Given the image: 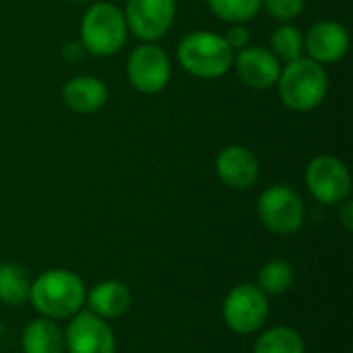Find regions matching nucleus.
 <instances>
[{
    "instance_id": "1",
    "label": "nucleus",
    "mask_w": 353,
    "mask_h": 353,
    "mask_svg": "<svg viewBox=\"0 0 353 353\" xmlns=\"http://www.w3.org/2000/svg\"><path fill=\"white\" fill-rule=\"evenodd\" d=\"M275 87L285 108L310 112L325 101L329 93V74L323 64L302 56L281 66Z\"/></svg>"
},
{
    "instance_id": "2",
    "label": "nucleus",
    "mask_w": 353,
    "mask_h": 353,
    "mask_svg": "<svg viewBox=\"0 0 353 353\" xmlns=\"http://www.w3.org/2000/svg\"><path fill=\"white\" fill-rule=\"evenodd\" d=\"M87 292L83 281L64 269L41 273L29 288V300L37 312L48 319H68L85 304Z\"/></svg>"
},
{
    "instance_id": "3",
    "label": "nucleus",
    "mask_w": 353,
    "mask_h": 353,
    "mask_svg": "<svg viewBox=\"0 0 353 353\" xmlns=\"http://www.w3.org/2000/svg\"><path fill=\"white\" fill-rule=\"evenodd\" d=\"M178 64L196 79H219L232 70L234 50L223 35L213 31H192L176 48Z\"/></svg>"
},
{
    "instance_id": "4",
    "label": "nucleus",
    "mask_w": 353,
    "mask_h": 353,
    "mask_svg": "<svg viewBox=\"0 0 353 353\" xmlns=\"http://www.w3.org/2000/svg\"><path fill=\"white\" fill-rule=\"evenodd\" d=\"M130 31L126 25L124 10L114 2H93L81 21V46L91 56H114L118 54Z\"/></svg>"
},
{
    "instance_id": "5",
    "label": "nucleus",
    "mask_w": 353,
    "mask_h": 353,
    "mask_svg": "<svg viewBox=\"0 0 353 353\" xmlns=\"http://www.w3.org/2000/svg\"><path fill=\"white\" fill-rule=\"evenodd\" d=\"M259 215L267 230L273 234H294L302 228L306 217V207L302 196L283 184L267 188L259 196Z\"/></svg>"
},
{
    "instance_id": "6",
    "label": "nucleus",
    "mask_w": 353,
    "mask_h": 353,
    "mask_svg": "<svg viewBox=\"0 0 353 353\" xmlns=\"http://www.w3.org/2000/svg\"><path fill=\"white\" fill-rule=\"evenodd\" d=\"M126 77L137 91L145 95L159 93L170 85L172 60L165 50L145 41L130 52L126 60Z\"/></svg>"
},
{
    "instance_id": "7",
    "label": "nucleus",
    "mask_w": 353,
    "mask_h": 353,
    "mask_svg": "<svg viewBox=\"0 0 353 353\" xmlns=\"http://www.w3.org/2000/svg\"><path fill=\"white\" fill-rule=\"evenodd\" d=\"M306 186L321 205H339L350 199L352 176L335 155H316L306 165Z\"/></svg>"
},
{
    "instance_id": "8",
    "label": "nucleus",
    "mask_w": 353,
    "mask_h": 353,
    "mask_svg": "<svg viewBox=\"0 0 353 353\" xmlns=\"http://www.w3.org/2000/svg\"><path fill=\"white\" fill-rule=\"evenodd\" d=\"M269 316V300L259 288L250 283L236 285L223 302V319L236 333L259 331Z\"/></svg>"
},
{
    "instance_id": "9",
    "label": "nucleus",
    "mask_w": 353,
    "mask_h": 353,
    "mask_svg": "<svg viewBox=\"0 0 353 353\" xmlns=\"http://www.w3.org/2000/svg\"><path fill=\"white\" fill-rule=\"evenodd\" d=\"M124 17L134 37L155 43L174 25L176 0H126Z\"/></svg>"
},
{
    "instance_id": "10",
    "label": "nucleus",
    "mask_w": 353,
    "mask_h": 353,
    "mask_svg": "<svg viewBox=\"0 0 353 353\" xmlns=\"http://www.w3.org/2000/svg\"><path fill=\"white\" fill-rule=\"evenodd\" d=\"M64 345L70 353H114V333L103 319L93 312H77L66 329Z\"/></svg>"
},
{
    "instance_id": "11",
    "label": "nucleus",
    "mask_w": 353,
    "mask_h": 353,
    "mask_svg": "<svg viewBox=\"0 0 353 353\" xmlns=\"http://www.w3.org/2000/svg\"><path fill=\"white\" fill-rule=\"evenodd\" d=\"M240 81L250 89H271L277 85L281 62L269 48L263 46H246L244 50L234 54V64Z\"/></svg>"
},
{
    "instance_id": "12",
    "label": "nucleus",
    "mask_w": 353,
    "mask_h": 353,
    "mask_svg": "<svg viewBox=\"0 0 353 353\" xmlns=\"http://www.w3.org/2000/svg\"><path fill=\"white\" fill-rule=\"evenodd\" d=\"M304 50L319 64H335L350 52V31L337 21H319L304 35Z\"/></svg>"
},
{
    "instance_id": "13",
    "label": "nucleus",
    "mask_w": 353,
    "mask_h": 353,
    "mask_svg": "<svg viewBox=\"0 0 353 353\" xmlns=\"http://www.w3.org/2000/svg\"><path fill=\"white\" fill-rule=\"evenodd\" d=\"M259 159L256 155L242 147V145H230L221 149L215 157V174L228 188L234 190H246L259 180Z\"/></svg>"
},
{
    "instance_id": "14",
    "label": "nucleus",
    "mask_w": 353,
    "mask_h": 353,
    "mask_svg": "<svg viewBox=\"0 0 353 353\" xmlns=\"http://www.w3.org/2000/svg\"><path fill=\"white\" fill-rule=\"evenodd\" d=\"M110 91L108 85L93 74H77L68 79L62 87L64 105L81 116L95 114L108 103Z\"/></svg>"
},
{
    "instance_id": "15",
    "label": "nucleus",
    "mask_w": 353,
    "mask_h": 353,
    "mask_svg": "<svg viewBox=\"0 0 353 353\" xmlns=\"http://www.w3.org/2000/svg\"><path fill=\"white\" fill-rule=\"evenodd\" d=\"M85 300L89 302V312L97 314L99 319H116L128 310L130 292L120 281H103L95 285Z\"/></svg>"
},
{
    "instance_id": "16",
    "label": "nucleus",
    "mask_w": 353,
    "mask_h": 353,
    "mask_svg": "<svg viewBox=\"0 0 353 353\" xmlns=\"http://www.w3.org/2000/svg\"><path fill=\"white\" fill-rule=\"evenodd\" d=\"M62 350H64V337L52 319H37L27 325L23 333V352L62 353Z\"/></svg>"
},
{
    "instance_id": "17",
    "label": "nucleus",
    "mask_w": 353,
    "mask_h": 353,
    "mask_svg": "<svg viewBox=\"0 0 353 353\" xmlns=\"http://www.w3.org/2000/svg\"><path fill=\"white\" fill-rule=\"evenodd\" d=\"M269 50L275 54L279 62L288 64L304 56V33L292 23H281L279 27H275L269 37Z\"/></svg>"
},
{
    "instance_id": "18",
    "label": "nucleus",
    "mask_w": 353,
    "mask_h": 353,
    "mask_svg": "<svg viewBox=\"0 0 353 353\" xmlns=\"http://www.w3.org/2000/svg\"><path fill=\"white\" fill-rule=\"evenodd\" d=\"M294 283V267L283 259L269 261L259 271V290L267 296H281Z\"/></svg>"
},
{
    "instance_id": "19",
    "label": "nucleus",
    "mask_w": 353,
    "mask_h": 353,
    "mask_svg": "<svg viewBox=\"0 0 353 353\" xmlns=\"http://www.w3.org/2000/svg\"><path fill=\"white\" fill-rule=\"evenodd\" d=\"M29 279L25 271L12 263L0 265V302L19 306L29 298Z\"/></svg>"
},
{
    "instance_id": "20",
    "label": "nucleus",
    "mask_w": 353,
    "mask_h": 353,
    "mask_svg": "<svg viewBox=\"0 0 353 353\" xmlns=\"http://www.w3.org/2000/svg\"><path fill=\"white\" fill-rule=\"evenodd\" d=\"M211 12L230 25H244L259 14L263 0H207Z\"/></svg>"
},
{
    "instance_id": "21",
    "label": "nucleus",
    "mask_w": 353,
    "mask_h": 353,
    "mask_svg": "<svg viewBox=\"0 0 353 353\" xmlns=\"http://www.w3.org/2000/svg\"><path fill=\"white\" fill-rule=\"evenodd\" d=\"M254 353H304V341L294 329L275 327L259 337Z\"/></svg>"
},
{
    "instance_id": "22",
    "label": "nucleus",
    "mask_w": 353,
    "mask_h": 353,
    "mask_svg": "<svg viewBox=\"0 0 353 353\" xmlns=\"http://www.w3.org/2000/svg\"><path fill=\"white\" fill-rule=\"evenodd\" d=\"M263 6L279 23H292L304 12L306 0H263Z\"/></svg>"
},
{
    "instance_id": "23",
    "label": "nucleus",
    "mask_w": 353,
    "mask_h": 353,
    "mask_svg": "<svg viewBox=\"0 0 353 353\" xmlns=\"http://www.w3.org/2000/svg\"><path fill=\"white\" fill-rule=\"evenodd\" d=\"M223 39L228 41V46L234 50V54L236 52H240V50H244L246 46H248V41H250V33H248V29L244 27V25H232L230 29H228V33L223 35Z\"/></svg>"
},
{
    "instance_id": "24",
    "label": "nucleus",
    "mask_w": 353,
    "mask_h": 353,
    "mask_svg": "<svg viewBox=\"0 0 353 353\" xmlns=\"http://www.w3.org/2000/svg\"><path fill=\"white\" fill-rule=\"evenodd\" d=\"M339 219H341V223H343V228L347 230V232H352L353 230V203L352 201H343V207H341V211H339Z\"/></svg>"
},
{
    "instance_id": "25",
    "label": "nucleus",
    "mask_w": 353,
    "mask_h": 353,
    "mask_svg": "<svg viewBox=\"0 0 353 353\" xmlns=\"http://www.w3.org/2000/svg\"><path fill=\"white\" fill-rule=\"evenodd\" d=\"M70 2H87V0H70Z\"/></svg>"
}]
</instances>
